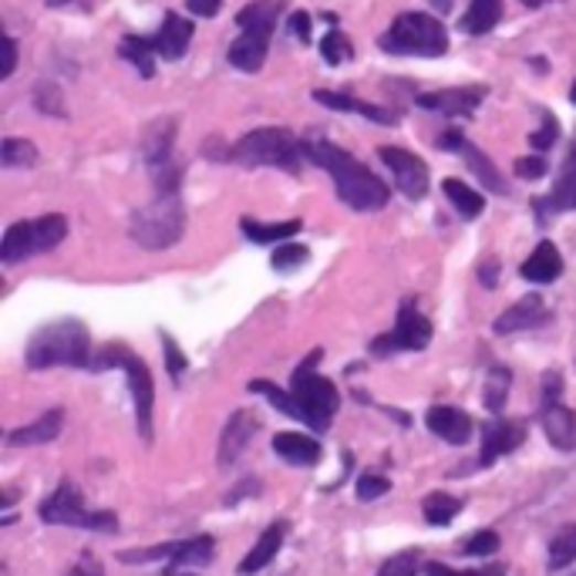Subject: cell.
Returning a JSON list of instances; mask_svg holds the SVG:
<instances>
[{"instance_id": "28", "label": "cell", "mask_w": 576, "mask_h": 576, "mask_svg": "<svg viewBox=\"0 0 576 576\" xmlns=\"http://www.w3.org/2000/svg\"><path fill=\"white\" fill-rule=\"evenodd\" d=\"M441 189H445L448 203H452V206L459 210V216H462V220H476V216L486 210L482 192H476V189H472V185H466L462 179H445V182H441Z\"/></svg>"}, {"instance_id": "24", "label": "cell", "mask_w": 576, "mask_h": 576, "mask_svg": "<svg viewBox=\"0 0 576 576\" xmlns=\"http://www.w3.org/2000/svg\"><path fill=\"white\" fill-rule=\"evenodd\" d=\"M530 284H553V280H559V274H563V256H559V249L550 243V239H543L533 253H530V260L523 264V270H520Z\"/></svg>"}, {"instance_id": "5", "label": "cell", "mask_w": 576, "mask_h": 576, "mask_svg": "<svg viewBox=\"0 0 576 576\" xmlns=\"http://www.w3.org/2000/svg\"><path fill=\"white\" fill-rule=\"evenodd\" d=\"M307 156L303 142L290 128H253L233 149L230 159L243 169H280V172H300V159Z\"/></svg>"}, {"instance_id": "16", "label": "cell", "mask_w": 576, "mask_h": 576, "mask_svg": "<svg viewBox=\"0 0 576 576\" xmlns=\"http://www.w3.org/2000/svg\"><path fill=\"white\" fill-rule=\"evenodd\" d=\"M540 422H543V431H546L553 448H559V452H573L576 448V412L573 408L559 405V398H543Z\"/></svg>"}, {"instance_id": "33", "label": "cell", "mask_w": 576, "mask_h": 576, "mask_svg": "<svg viewBox=\"0 0 576 576\" xmlns=\"http://www.w3.org/2000/svg\"><path fill=\"white\" fill-rule=\"evenodd\" d=\"M509 388H512V374L505 367H492L486 374V392H482V402L492 415H499L505 408V398H509Z\"/></svg>"}, {"instance_id": "47", "label": "cell", "mask_w": 576, "mask_h": 576, "mask_svg": "<svg viewBox=\"0 0 576 576\" xmlns=\"http://www.w3.org/2000/svg\"><path fill=\"white\" fill-rule=\"evenodd\" d=\"M290 31L300 44H310V14L307 11H294L290 14Z\"/></svg>"}, {"instance_id": "51", "label": "cell", "mask_w": 576, "mask_h": 576, "mask_svg": "<svg viewBox=\"0 0 576 576\" xmlns=\"http://www.w3.org/2000/svg\"><path fill=\"white\" fill-rule=\"evenodd\" d=\"M566 169H569V172H576V142H573V149H569V159H566Z\"/></svg>"}, {"instance_id": "39", "label": "cell", "mask_w": 576, "mask_h": 576, "mask_svg": "<svg viewBox=\"0 0 576 576\" xmlns=\"http://www.w3.org/2000/svg\"><path fill=\"white\" fill-rule=\"evenodd\" d=\"M310 256V249L303 246V243H277V249H274V267L277 270H294V267H300L303 260Z\"/></svg>"}, {"instance_id": "49", "label": "cell", "mask_w": 576, "mask_h": 576, "mask_svg": "<svg viewBox=\"0 0 576 576\" xmlns=\"http://www.w3.org/2000/svg\"><path fill=\"white\" fill-rule=\"evenodd\" d=\"M4 47H8V61H4V72H0V75L11 78V75H14V68H18V41H14V38H8V41H4Z\"/></svg>"}, {"instance_id": "14", "label": "cell", "mask_w": 576, "mask_h": 576, "mask_svg": "<svg viewBox=\"0 0 576 576\" xmlns=\"http://www.w3.org/2000/svg\"><path fill=\"white\" fill-rule=\"evenodd\" d=\"M526 441V425L523 422H492L482 431V452H479V466L489 469L495 459L516 452V448Z\"/></svg>"}, {"instance_id": "8", "label": "cell", "mask_w": 576, "mask_h": 576, "mask_svg": "<svg viewBox=\"0 0 576 576\" xmlns=\"http://www.w3.org/2000/svg\"><path fill=\"white\" fill-rule=\"evenodd\" d=\"M381 51L388 54H418V57H441L448 51V31L438 18L408 11L395 18V24L381 34Z\"/></svg>"}, {"instance_id": "31", "label": "cell", "mask_w": 576, "mask_h": 576, "mask_svg": "<svg viewBox=\"0 0 576 576\" xmlns=\"http://www.w3.org/2000/svg\"><path fill=\"white\" fill-rule=\"evenodd\" d=\"M533 206L543 210V213H569V210H576V172L563 169V175L556 179L550 196L533 200Z\"/></svg>"}, {"instance_id": "9", "label": "cell", "mask_w": 576, "mask_h": 576, "mask_svg": "<svg viewBox=\"0 0 576 576\" xmlns=\"http://www.w3.org/2000/svg\"><path fill=\"white\" fill-rule=\"evenodd\" d=\"M41 520L47 526H75V530H95V533H118L115 512H92L85 505V495L75 489L72 479H64L44 502H41Z\"/></svg>"}, {"instance_id": "11", "label": "cell", "mask_w": 576, "mask_h": 576, "mask_svg": "<svg viewBox=\"0 0 576 576\" xmlns=\"http://www.w3.org/2000/svg\"><path fill=\"white\" fill-rule=\"evenodd\" d=\"M431 344V320L425 313H418L415 300L402 303L398 310V324L371 341V354L377 358H388L395 351H425Z\"/></svg>"}, {"instance_id": "36", "label": "cell", "mask_w": 576, "mask_h": 576, "mask_svg": "<svg viewBox=\"0 0 576 576\" xmlns=\"http://www.w3.org/2000/svg\"><path fill=\"white\" fill-rule=\"evenodd\" d=\"M459 152H462V156H469L466 162H469V166L476 169V175H479V179H486V182H489V185H492L495 192H505V185H502V175L495 172V166H492V162H489V159H486V156H482V152L476 149V146L462 142V146H459Z\"/></svg>"}, {"instance_id": "57", "label": "cell", "mask_w": 576, "mask_h": 576, "mask_svg": "<svg viewBox=\"0 0 576 576\" xmlns=\"http://www.w3.org/2000/svg\"><path fill=\"white\" fill-rule=\"evenodd\" d=\"M573 576H576V573H573Z\"/></svg>"}, {"instance_id": "38", "label": "cell", "mask_w": 576, "mask_h": 576, "mask_svg": "<svg viewBox=\"0 0 576 576\" xmlns=\"http://www.w3.org/2000/svg\"><path fill=\"white\" fill-rule=\"evenodd\" d=\"M418 559H422L418 550H405L392 559H384L377 576H418Z\"/></svg>"}, {"instance_id": "52", "label": "cell", "mask_w": 576, "mask_h": 576, "mask_svg": "<svg viewBox=\"0 0 576 576\" xmlns=\"http://www.w3.org/2000/svg\"><path fill=\"white\" fill-rule=\"evenodd\" d=\"M431 4H435L438 11H448V4H452V0H431Z\"/></svg>"}, {"instance_id": "35", "label": "cell", "mask_w": 576, "mask_h": 576, "mask_svg": "<svg viewBox=\"0 0 576 576\" xmlns=\"http://www.w3.org/2000/svg\"><path fill=\"white\" fill-rule=\"evenodd\" d=\"M0 162L8 169H28L38 162V149L28 139H4V149H0Z\"/></svg>"}, {"instance_id": "7", "label": "cell", "mask_w": 576, "mask_h": 576, "mask_svg": "<svg viewBox=\"0 0 576 576\" xmlns=\"http://www.w3.org/2000/svg\"><path fill=\"white\" fill-rule=\"evenodd\" d=\"M105 367H121L128 377V392H132L136 402V422L146 441H152V408H156V381L149 364L132 354L125 344H108L98 351V358H92V371H105Z\"/></svg>"}, {"instance_id": "30", "label": "cell", "mask_w": 576, "mask_h": 576, "mask_svg": "<svg viewBox=\"0 0 576 576\" xmlns=\"http://www.w3.org/2000/svg\"><path fill=\"white\" fill-rule=\"evenodd\" d=\"M118 54H121L125 61H132L142 78H152V75H156V57H159V54H156V47H152V38L128 34V38H121Z\"/></svg>"}, {"instance_id": "13", "label": "cell", "mask_w": 576, "mask_h": 576, "mask_svg": "<svg viewBox=\"0 0 576 576\" xmlns=\"http://www.w3.org/2000/svg\"><path fill=\"white\" fill-rule=\"evenodd\" d=\"M256 431H260V418H256V412H249V408L233 412L223 435H220V466H233L249 448Z\"/></svg>"}, {"instance_id": "15", "label": "cell", "mask_w": 576, "mask_h": 576, "mask_svg": "<svg viewBox=\"0 0 576 576\" xmlns=\"http://www.w3.org/2000/svg\"><path fill=\"white\" fill-rule=\"evenodd\" d=\"M486 98V88L482 85H472V88H445V92H431V95H418V105L425 111H438V115H448V118H459V115H472Z\"/></svg>"}, {"instance_id": "26", "label": "cell", "mask_w": 576, "mask_h": 576, "mask_svg": "<svg viewBox=\"0 0 576 576\" xmlns=\"http://www.w3.org/2000/svg\"><path fill=\"white\" fill-rule=\"evenodd\" d=\"M239 230L246 233L249 243L270 246V243L294 239V236L303 230V223H300V220H287V223H256V220H239Z\"/></svg>"}, {"instance_id": "34", "label": "cell", "mask_w": 576, "mask_h": 576, "mask_svg": "<svg viewBox=\"0 0 576 576\" xmlns=\"http://www.w3.org/2000/svg\"><path fill=\"white\" fill-rule=\"evenodd\" d=\"M569 563H576V523L566 526V530H559V533L553 536V543H550V569L559 573V569H566Z\"/></svg>"}, {"instance_id": "2", "label": "cell", "mask_w": 576, "mask_h": 576, "mask_svg": "<svg viewBox=\"0 0 576 576\" xmlns=\"http://www.w3.org/2000/svg\"><path fill=\"white\" fill-rule=\"evenodd\" d=\"M303 149H307V159H313L320 169L331 172L344 206H351L354 213H374L381 206H388V196H392L388 185H384L367 166H361L354 156H348L344 149H338L331 142H320V139L303 142Z\"/></svg>"}, {"instance_id": "29", "label": "cell", "mask_w": 576, "mask_h": 576, "mask_svg": "<svg viewBox=\"0 0 576 576\" xmlns=\"http://www.w3.org/2000/svg\"><path fill=\"white\" fill-rule=\"evenodd\" d=\"M216 556V540L213 536H192V540H182L175 543V553H172V566H210Z\"/></svg>"}, {"instance_id": "43", "label": "cell", "mask_w": 576, "mask_h": 576, "mask_svg": "<svg viewBox=\"0 0 576 576\" xmlns=\"http://www.w3.org/2000/svg\"><path fill=\"white\" fill-rule=\"evenodd\" d=\"M162 344H166V364H169V374H172V381H179V377H182V371L189 367V361L182 358L179 344H175L169 334H162Z\"/></svg>"}, {"instance_id": "42", "label": "cell", "mask_w": 576, "mask_h": 576, "mask_svg": "<svg viewBox=\"0 0 576 576\" xmlns=\"http://www.w3.org/2000/svg\"><path fill=\"white\" fill-rule=\"evenodd\" d=\"M425 573H428V576H505L502 566H486V569H452V566H445V563H428Z\"/></svg>"}, {"instance_id": "4", "label": "cell", "mask_w": 576, "mask_h": 576, "mask_svg": "<svg viewBox=\"0 0 576 576\" xmlns=\"http://www.w3.org/2000/svg\"><path fill=\"white\" fill-rule=\"evenodd\" d=\"M280 11H284V0H253V4H246V8L236 14L239 38L230 44V54H226L233 68H239V72H246V75H253V72L264 68Z\"/></svg>"}, {"instance_id": "56", "label": "cell", "mask_w": 576, "mask_h": 576, "mask_svg": "<svg viewBox=\"0 0 576 576\" xmlns=\"http://www.w3.org/2000/svg\"><path fill=\"white\" fill-rule=\"evenodd\" d=\"M166 576H182V573H166ZM185 576H192V573H185Z\"/></svg>"}, {"instance_id": "6", "label": "cell", "mask_w": 576, "mask_h": 576, "mask_svg": "<svg viewBox=\"0 0 576 576\" xmlns=\"http://www.w3.org/2000/svg\"><path fill=\"white\" fill-rule=\"evenodd\" d=\"M324 358V351H310V358L294 371L290 377V395L297 402V412H300V422L310 425L313 431H328L338 408H341V395L334 384L324 377V374H317L313 364Z\"/></svg>"}, {"instance_id": "27", "label": "cell", "mask_w": 576, "mask_h": 576, "mask_svg": "<svg viewBox=\"0 0 576 576\" xmlns=\"http://www.w3.org/2000/svg\"><path fill=\"white\" fill-rule=\"evenodd\" d=\"M502 21V0H469V11L462 14L459 28L466 34H489Z\"/></svg>"}, {"instance_id": "40", "label": "cell", "mask_w": 576, "mask_h": 576, "mask_svg": "<svg viewBox=\"0 0 576 576\" xmlns=\"http://www.w3.org/2000/svg\"><path fill=\"white\" fill-rule=\"evenodd\" d=\"M495 550H499V533H492V530L472 533V536L466 540V546H462L466 556H492Z\"/></svg>"}, {"instance_id": "50", "label": "cell", "mask_w": 576, "mask_h": 576, "mask_svg": "<svg viewBox=\"0 0 576 576\" xmlns=\"http://www.w3.org/2000/svg\"><path fill=\"white\" fill-rule=\"evenodd\" d=\"M479 277H482V284H486V287H495V280H499V267H495V260L482 264Z\"/></svg>"}, {"instance_id": "23", "label": "cell", "mask_w": 576, "mask_h": 576, "mask_svg": "<svg viewBox=\"0 0 576 576\" xmlns=\"http://www.w3.org/2000/svg\"><path fill=\"white\" fill-rule=\"evenodd\" d=\"M313 102L320 105H328L334 111H354V115H364L367 121H381V125H395L398 115L388 111V108H381V105H371V102H361V98H351V95H341V92H313Z\"/></svg>"}, {"instance_id": "1", "label": "cell", "mask_w": 576, "mask_h": 576, "mask_svg": "<svg viewBox=\"0 0 576 576\" xmlns=\"http://www.w3.org/2000/svg\"><path fill=\"white\" fill-rule=\"evenodd\" d=\"M156 175V196L132 213V223H128V233L142 249H169L182 239L185 230V210H182V196H179V166L159 169Z\"/></svg>"}, {"instance_id": "53", "label": "cell", "mask_w": 576, "mask_h": 576, "mask_svg": "<svg viewBox=\"0 0 576 576\" xmlns=\"http://www.w3.org/2000/svg\"><path fill=\"white\" fill-rule=\"evenodd\" d=\"M523 4H526V8H540V4H543V0H523Z\"/></svg>"}, {"instance_id": "54", "label": "cell", "mask_w": 576, "mask_h": 576, "mask_svg": "<svg viewBox=\"0 0 576 576\" xmlns=\"http://www.w3.org/2000/svg\"><path fill=\"white\" fill-rule=\"evenodd\" d=\"M569 102L576 105V82H573V88H569Z\"/></svg>"}, {"instance_id": "25", "label": "cell", "mask_w": 576, "mask_h": 576, "mask_svg": "<svg viewBox=\"0 0 576 576\" xmlns=\"http://www.w3.org/2000/svg\"><path fill=\"white\" fill-rule=\"evenodd\" d=\"M61 425H64V412L54 408V412H44L38 422L24 425V428H14L8 435V445L21 448V445H44V441H54L61 435Z\"/></svg>"}, {"instance_id": "12", "label": "cell", "mask_w": 576, "mask_h": 576, "mask_svg": "<svg viewBox=\"0 0 576 576\" xmlns=\"http://www.w3.org/2000/svg\"><path fill=\"white\" fill-rule=\"evenodd\" d=\"M377 156H381L384 166L395 172V182L405 192V200H425V192H428V166H425V159H418L415 152L398 149V146H384Z\"/></svg>"}, {"instance_id": "19", "label": "cell", "mask_w": 576, "mask_h": 576, "mask_svg": "<svg viewBox=\"0 0 576 576\" xmlns=\"http://www.w3.org/2000/svg\"><path fill=\"white\" fill-rule=\"evenodd\" d=\"M189 41H192V21L179 14H166L162 28L152 38V47L162 61H179L189 51Z\"/></svg>"}, {"instance_id": "22", "label": "cell", "mask_w": 576, "mask_h": 576, "mask_svg": "<svg viewBox=\"0 0 576 576\" xmlns=\"http://www.w3.org/2000/svg\"><path fill=\"white\" fill-rule=\"evenodd\" d=\"M172 142H175V121H172V118L156 121V125L149 128V132H146L142 156H146V166H149L152 172L172 166Z\"/></svg>"}, {"instance_id": "17", "label": "cell", "mask_w": 576, "mask_h": 576, "mask_svg": "<svg viewBox=\"0 0 576 576\" xmlns=\"http://www.w3.org/2000/svg\"><path fill=\"white\" fill-rule=\"evenodd\" d=\"M425 425L431 428V435H438L448 445H466L472 438V418L462 408L435 405V408H428Z\"/></svg>"}, {"instance_id": "20", "label": "cell", "mask_w": 576, "mask_h": 576, "mask_svg": "<svg viewBox=\"0 0 576 576\" xmlns=\"http://www.w3.org/2000/svg\"><path fill=\"white\" fill-rule=\"evenodd\" d=\"M284 536H287V523H284V520L274 523V526H267V530L260 533V540H256V546L243 556V563L236 566V573H239V576H253V573H260L267 563H274V556H277L280 546H284Z\"/></svg>"}, {"instance_id": "18", "label": "cell", "mask_w": 576, "mask_h": 576, "mask_svg": "<svg viewBox=\"0 0 576 576\" xmlns=\"http://www.w3.org/2000/svg\"><path fill=\"white\" fill-rule=\"evenodd\" d=\"M546 317V303L540 294H526L523 300L512 303L505 313H499L495 320V334H516V331H530V328H540Z\"/></svg>"}, {"instance_id": "21", "label": "cell", "mask_w": 576, "mask_h": 576, "mask_svg": "<svg viewBox=\"0 0 576 576\" xmlns=\"http://www.w3.org/2000/svg\"><path fill=\"white\" fill-rule=\"evenodd\" d=\"M274 452L284 462L303 466V469H310V466L320 462V445L310 435H300V431H280V435H274Z\"/></svg>"}, {"instance_id": "10", "label": "cell", "mask_w": 576, "mask_h": 576, "mask_svg": "<svg viewBox=\"0 0 576 576\" xmlns=\"http://www.w3.org/2000/svg\"><path fill=\"white\" fill-rule=\"evenodd\" d=\"M64 236H68V223H64L61 213L14 223V226H8L4 239H0V260H4V267H14V264L28 260V256L54 249Z\"/></svg>"}, {"instance_id": "45", "label": "cell", "mask_w": 576, "mask_h": 576, "mask_svg": "<svg viewBox=\"0 0 576 576\" xmlns=\"http://www.w3.org/2000/svg\"><path fill=\"white\" fill-rule=\"evenodd\" d=\"M64 576H105V566L92 553H82V559L68 573H64Z\"/></svg>"}, {"instance_id": "37", "label": "cell", "mask_w": 576, "mask_h": 576, "mask_svg": "<svg viewBox=\"0 0 576 576\" xmlns=\"http://www.w3.org/2000/svg\"><path fill=\"white\" fill-rule=\"evenodd\" d=\"M320 54H324L328 64H344V61L354 54V44H351V38H344V34L334 28V31L324 34V41H320Z\"/></svg>"}, {"instance_id": "44", "label": "cell", "mask_w": 576, "mask_h": 576, "mask_svg": "<svg viewBox=\"0 0 576 576\" xmlns=\"http://www.w3.org/2000/svg\"><path fill=\"white\" fill-rule=\"evenodd\" d=\"M546 159L543 156H523V159H516V175L520 179H543L546 175Z\"/></svg>"}, {"instance_id": "48", "label": "cell", "mask_w": 576, "mask_h": 576, "mask_svg": "<svg viewBox=\"0 0 576 576\" xmlns=\"http://www.w3.org/2000/svg\"><path fill=\"white\" fill-rule=\"evenodd\" d=\"M185 8L196 18H213L223 8V0H185Z\"/></svg>"}, {"instance_id": "32", "label": "cell", "mask_w": 576, "mask_h": 576, "mask_svg": "<svg viewBox=\"0 0 576 576\" xmlns=\"http://www.w3.org/2000/svg\"><path fill=\"white\" fill-rule=\"evenodd\" d=\"M422 512H425L428 526H448L462 512V499L448 495V492H428L422 502Z\"/></svg>"}, {"instance_id": "55", "label": "cell", "mask_w": 576, "mask_h": 576, "mask_svg": "<svg viewBox=\"0 0 576 576\" xmlns=\"http://www.w3.org/2000/svg\"><path fill=\"white\" fill-rule=\"evenodd\" d=\"M47 4H51V8H57V4H68V0H47Z\"/></svg>"}, {"instance_id": "41", "label": "cell", "mask_w": 576, "mask_h": 576, "mask_svg": "<svg viewBox=\"0 0 576 576\" xmlns=\"http://www.w3.org/2000/svg\"><path fill=\"white\" fill-rule=\"evenodd\" d=\"M392 489V482L388 479H384V476H377V472H364L361 479H358V499L361 502H374L377 495H384V492H388Z\"/></svg>"}, {"instance_id": "3", "label": "cell", "mask_w": 576, "mask_h": 576, "mask_svg": "<svg viewBox=\"0 0 576 576\" xmlns=\"http://www.w3.org/2000/svg\"><path fill=\"white\" fill-rule=\"evenodd\" d=\"M28 367H92V334L82 320L64 317L44 324L28 341Z\"/></svg>"}, {"instance_id": "46", "label": "cell", "mask_w": 576, "mask_h": 576, "mask_svg": "<svg viewBox=\"0 0 576 576\" xmlns=\"http://www.w3.org/2000/svg\"><path fill=\"white\" fill-rule=\"evenodd\" d=\"M530 142H533L540 152H546V149L556 142V118H553V115H546V125L540 128V132H533V136H530Z\"/></svg>"}]
</instances>
